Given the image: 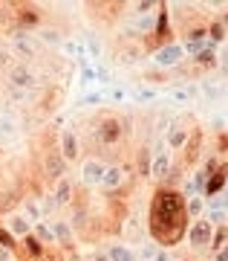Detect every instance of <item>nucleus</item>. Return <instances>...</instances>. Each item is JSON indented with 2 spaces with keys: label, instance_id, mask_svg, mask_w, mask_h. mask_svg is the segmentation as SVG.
Returning <instances> with one entry per match:
<instances>
[{
  "label": "nucleus",
  "instance_id": "nucleus-30",
  "mask_svg": "<svg viewBox=\"0 0 228 261\" xmlns=\"http://www.w3.org/2000/svg\"><path fill=\"white\" fill-rule=\"evenodd\" d=\"M64 49L70 53V56H75V58H84V56H81V47H78L75 41H67V44H64Z\"/></svg>",
  "mask_w": 228,
  "mask_h": 261
},
{
  "label": "nucleus",
  "instance_id": "nucleus-4",
  "mask_svg": "<svg viewBox=\"0 0 228 261\" xmlns=\"http://www.w3.org/2000/svg\"><path fill=\"white\" fill-rule=\"evenodd\" d=\"M104 160L99 157H87L81 163V180L87 186H101V177H104Z\"/></svg>",
  "mask_w": 228,
  "mask_h": 261
},
{
  "label": "nucleus",
  "instance_id": "nucleus-32",
  "mask_svg": "<svg viewBox=\"0 0 228 261\" xmlns=\"http://www.w3.org/2000/svg\"><path fill=\"white\" fill-rule=\"evenodd\" d=\"M174 99H176V102H188V90H176Z\"/></svg>",
  "mask_w": 228,
  "mask_h": 261
},
{
  "label": "nucleus",
  "instance_id": "nucleus-20",
  "mask_svg": "<svg viewBox=\"0 0 228 261\" xmlns=\"http://www.w3.org/2000/svg\"><path fill=\"white\" fill-rule=\"evenodd\" d=\"M15 49H18L20 56H26V58L35 56V44L29 41V35H15Z\"/></svg>",
  "mask_w": 228,
  "mask_h": 261
},
{
  "label": "nucleus",
  "instance_id": "nucleus-28",
  "mask_svg": "<svg viewBox=\"0 0 228 261\" xmlns=\"http://www.w3.org/2000/svg\"><path fill=\"white\" fill-rule=\"evenodd\" d=\"M205 32H211V41H222V23H211L208 29H205Z\"/></svg>",
  "mask_w": 228,
  "mask_h": 261
},
{
  "label": "nucleus",
  "instance_id": "nucleus-24",
  "mask_svg": "<svg viewBox=\"0 0 228 261\" xmlns=\"http://www.w3.org/2000/svg\"><path fill=\"white\" fill-rule=\"evenodd\" d=\"M156 35H159V41H165V38L171 35V32H168V12H165V6H162L159 20H156Z\"/></svg>",
  "mask_w": 228,
  "mask_h": 261
},
{
  "label": "nucleus",
  "instance_id": "nucleus-23",
  "mask_svg": "<svg viewBox=\"0 0 228 261\" xmlns=\"http://www.w3.org/2000/svg\"><path fill=\"white\" fill-rule=\"evenodd\" d=\"M139 174L142 177H150V154H147V148L139 151Z\"/></svg>",
  "mask_w": 228,
  "mask_h": 261
},
{
  "label": "nucleus",
  "instance_id": "nucleus-5",
  "mask_svg": "<svg viewBox=\"0 0 228 261\" xmlns=\"http://www.w3.org/2000/svg\"><path fill=\"white\" fill-rule=\"evenodd\" d=\"M58 154L64 157V163H73L78 160L81 148H78V137H75V130H61V137H58Z\"/></svg>",
  "mask_w": 228,
  "mask_h": 261
},
{
  "label": "nucleus",
  "instance_id": "nucleus-7",
  "mask_svg": "<svg viewBox=\"0 0 228 261\" xmlns=\"http://www.w3.org/2000/svg\"><path fill=\"white\" fill-rule=\"evenodd\" d=\"M3 226L9 229V235H12V238H18V241H20V238H26V235L32 232V226H35V224H32V221H29L26 215L20 212V215H9V218H6V224H3Z\"/></svg>",
  "mask_w": 228,
  "mask_h": 261
},
{
  "label": "nucleus",
  "instance_id": "nucleus-2",
  "mask_svg": "<svg viewBox=\"0 0 228 261\" xmlns=\"http://www.w3.org/2000/svg\"><path fill=\"white\" fill-rule=\"evenodd\" d=\"M211 238H214V224L211 221H197V224L188 229V241H191V247H197V250H205L211 244Z\"/></svg>",
  "mask_w": 228,
  "mask_h": 261
},
{
  "label": "nucleus",
  "instance_id": "nucleus-3",
  "mask_svg": "<svg viewBox=\"0 0 228 261\" xmlns=\"http://www.w3.org/2000/svg\"><path fill=\"white\" fill-rule=\"evenodd\" d=\"M121 137V125L116 116H104V119L99 122V128H95V140L101 142V145H113V142Z\"/></svg>",
  "mask_w": 228,
  "mask_h": 261
},
{
  "label": "nucleus",
  "instance_id": "nucleus-13",
  "mask_svg": "<svg viewBox=\"0 0 228 261\" xmlns=\"http://www.w3.org/2000/svg\"><path fill=\"white\" fill-rule=\"evenodd\" d=\"M150 177H171V157L165 151L150 157Z\"/></svg>",
  "mask_w": 228,
  "mask_h": 261
},
{
  "label": "nucleus",
  "instance_id": "nucleus-15",
  "mask_svg": "<svg viewBox=\"0 0 228 261\" xmlns=\"http://www.w3.org/2000/svg\"><path fill=\"white\" fill-rule=\"evenodd\" d=\"M107 261H136V252L127 244H107Z\"/></svg>",
  "mask_w": 228,
  "mask_h": 261
},
{
  "label": "nucleus",
  "instance_id": "nucleus-10",
  "mask_svg": "<svg viewBox=\"0 0 228 261\" xmlns=\"http://www.w3.org/2000/svg\"><path fill=\"white\" fill-rule=\"evenodd\" d=\"M225 180H228V166H222V168H217V171L205 180V186H202L205 197H214L217 192H222V189H225Z\"/></svg>",
  "mask_w": 228,
  "mask_h": 261
},
{
  "label": "nucleus",
  "instance_id": "nucleus-18",
  "mask_svg": "<svg viewBox=\"0 0 228 261\" xmlns=\"http://www.w3.org/2000/svg\"><path fill=\"white\" fill-rule=\"evenodd\" d=\"M15 20H18V27H23V29H29V27H35V23H41V15H38L35 9H20V12H15Z\"/></svg>",
  "mask_w": 228,
  "mask_h": 261
},
{
  "label": "nucleus",
  "instance_id": "nucleus-8",
  "mask_svg": "<svg viewBox=\"0 0 228 261\" xmlns=\"http://www.w3.org/2000/svg\"><path fill=\"white\" fill-rule=\"evenodd\" d=\"M9 84L18 87V90H29V87H35V73L23 64H15L9 73Z\"/></svg>",
  "mask_w": 228,
  "mask_h": 261
},
{
  "label": "nucleus",
  "instance_id": "nucleus-22",
  "mask_svg": "<svg viewBox=\"0 0 228 261\" xmlns=\"http://www.w3.org/2000/svg\"><path fill=\"white\" fill-rule=\"evenodd\" d=\"M18 130V119H12L9 113H0V134H15Z\"/></svg>",
  "mask_w": 228,
  "mask_h": 261
},
{
  "label": "nucleus",
  "instance_id": "nucleus-31",
  "mask_svg": "<svg viewBox=\"0 0 228 261\" xmlns=\"http://www.w3.org/2000/svg\"><path fill=\"white\" fill-rule=\"evenodd\" d=\"M136 9H139V15H145L147 9H156V3H139Z\"/></svg>",
  "mask_w": 228,
  "mask_h": 261
},
{
  "label": "nucleus",
  "instance_id": "nucleus-14",
  "mask_svg": "<svg viewBox=\"0 0 228 261\" xmlns=\"http://www.w3.org/2000/svg\"><path fill=\"white\" fill-rule=\"evenodd\" d=\"M52 232H55L58 247H64V250H70V247H73V229H70V224H67V221H52Z\"/></svg>",
  "mask_w": 228,
  "mask_h": 261
},
{
  "label": "nucleus",
  "instance_id": "nucleus-9",
  "mask_svg": "<svg viewBox=\"0 0 228 261\" xmlns=\"http://www.w3.org/2000/svg\"><path fill=\"white\" fill-rule=\"evenodd\" d=\"M44 171H46V177L61 180V177H64V171H67L64 157H61L58 151H46V157H44Z\"/></svg>",
  "mask_w": 228,
  "mask_h": 261
},
{
  "label": "nucleus",
  "instance_id": "nucleus-33",
  "mask_svg": "<svg viewBox=\"0 0 228 261\" xmlns=\"http://www.w3.org/2000/svg\"><path fill=\"white\" fill-rule=\"evenodd\" d=\"M136 99H139V102H145V99H153V93H150V90H142V93H139Z\"/></svg>",
  "mask_w": 228,
  "mask_h": 261
},
{
  "label": "nucleus",
  "instance_id": "nucleus-34",
  "mask_svg": "<svg viewBox=\"0 0 228 261\" xmlns=\"http://www.w3.org/2000/svg\"><path fill=\"white\" fill-rule=\"evenodd\" d=\"M153 261H171V255H168V252H156Z\"/></svg>",
  "mask_w": 228,
  "mask_h": 261
},
{
  "label": "nucleus",
  "instance_id": "nucleus-25",
  "mask_svg": "<svg viewBox=\"0 0 228 261\" xmlns=\"http://www.w3.org/2000/svg\"><path fill=\"white\" fill-rule=\"evenodd\" d=\"M197 64H202V67H214V64H217V58H214V53H211V49H202L200 56H197Z\"/></svg>",
  "mask_w": 228,
  "mask_h": 261
},
{
  "label": "nucleus",
  "instance_id": "nucleus-11",
  "mask_svg": "<svg viewBox=\"0 0 228 261\" xmlns=\"http://www.w3.org/2000/svg\"><path fill=\"white\" fill-rule=\"evenodd\" d=\"M124 174H127V171L121 166H107L104 168V177H101V186L107 189V192H116V189L124 183Z\"/></svg>",
  "mask_w": 228,
  "mask_h": 261
},
{
  "label": "nucleus",
  "instance_id": "nucleus-16",
  "mask_svg": "<svg viewBox=\"0 0 228 261\" xmlns=\"http://www.w3.org/2000/svg\"><path fill=\"white\" fill-rule=\"evenodd\" d=\"M32 235H35L38 241L44 244L46 250H55V247H58V241H55V232H52V226H46V224H35V226H32Z\"/></svg>",
  "mask_w": 228,
  "mask_h": 261
},
{
  "label": "nucleus",
  "instance_id": "nucleus-36",
  "mask_svg": "<svg viewBox=\"0 0 228 261\" xmlns=\"http://www.w3.org/2000/svg\"><path fill=\"white\" fill-rule=\"evenodd\" d=\"M222 64L228 67V49H225V53H222Z\"/></svg>",
  "mask_w": 228,
  "mask_h": 261
},
{
  "label": "nucleus",
  "instance_id": "nucleus-19",
  "mask_svg": "<svg viewBox=\"0 0 228 261\" xmlns=\"http://www.w3.org/2000/svg\"><path fill=\"white\" fill-rule=\"evenodd\" d=\"M168 142H171V148H185V142H188V130L182 128V125H174L171 128V137H168Z\"/></svg>",
  "mask_w": 228,
  "mask_h": 261
},
{
  "label": "nucleus",
  "instance_id": "nucleus-6",
  "mask_svg": "<svg viewBox=\"0 0 228 261\" xmlns=\"http://www.w3.org/2000/svg\"><path fill=\"white\" fill-rule=\"evenodd\" d=\"M182 47L179 44H165V47H159L156 49V56H153V61L159 67H176L179 61H182Z\"/></svg>",
  "mask_w": 228,
  "mask_h": 261
},
{
  "label": "nucleus",
  "instance_id": "nucleus-35",
  "mask_svg": "<svg viewBox=\"0 0 228 261\" xmlns=\"http://www.w3.org/2000/svg\"><path fill=\"white\" fill-rule=\"evenodd\" d=\"M217 261H228V247H222V252L217 255Z\"/></svg>",
  "mask_w": 228,
  "mask_h": 261
},
{
  "label": "nucleus",
  "instance_id": "nucleus-29",
  "mask_svg": "<svg viewBox=\"0 0 228 261\" xmlns=\"http://www.w3.org/2000/svg\"><path fill=\"white\" fill-rule=\"evenodd\" d=\"M41 41H46V44H58L61 38H58V32H52V29H44V32H41Z\"/></svg>",
  "mask_w": 228,
  "mask_h": 261
},
{
  "label": "nucleus",
  "instance_id": "nucleus-12",
  "mask_svg": "<svg viewBox=\"0 0 228 261\" xmlns=\"http://www.w3.org/2000/svg\"><path fill=\"white\" fill-rule=\"evenodd\" d=\"M73 192H75L73 183H70L67 177H61V180H55V189H52L49 197H52L58 206H67V203H73Z\"/></svg>",
  "mask_w": 228,
  "mask_h": 261
},
{
  "label": "nucleus",
  "instance_id": "nucleus-21",
  "mask_svg": "<svg viewBox=\"0 0 228 261\" xmlns=\"http://www.w3.org/2000/svg\"><path fill=\"white\" fill-rule=\"evenodd\" d=\"M0 247H3V250H12V252L18 250V238H12L6 226H0Z\"/></svg>",
  "mask_w": 228,
  "mask_h": 261
},
{
  "label": "nucleus",
  "instance_id": "nucleus-1",
  "mask_svg": "<svg viewBox=\"0 0 228 261\" xmlns=\"http://www.w3.org/2000/svg\"><path fill=\"white\" fill-rule=\"evenodd\" d=\"M188 229V209L185 195L176 189H159L150 203V235L156 244H179Z\"/></svg>",
  "mask_w": 228,
  "mask_h": 261
},
{
  "label": "nucleus",
  "instance_id": "nucleus-26",
  "mask_svg": "<svg viewBox=\"0 0 228 261\" xmlns=\"http://www.w3.org/2000/svg\"><path fill=\"white\" fill-rule=\"evenodd\" d=\"M200 140H202V134H200V130H193V137H191V145H188V163H191V160L197 157V148H200Z\"/></svg>",
  "mask_w": 228,
  "mask_h": 261
},
{
  "label": "nucleus",
  "instance_id": "nucleus-27",
  "mask_svg": "<svg viewBox=\"0 0 228 261\" xmlns=\"http://www.w3.org/2000/svg\"><path fill=\"white\" fill-rule=\"evenodd\" d=\"M185 209H188V215H197V212H202V197H191V200L185 203Z\"/></svg>",
  "mask_w": 228,
  "mask_h": 261
},
{
  "label": "nucleus",
  "instance_id": "nucleus-17",
  "mask_svg": "<svg viewBox=\"0 0 228 261\" xmlns=\"http://www.w3.org/2000/svg\"><path fill=\"white\" fill-rule=\"evenodd\" d=\"M225 209H228V189L208 197V215H225Z\"/></svg>",
  "mask_w": 228,
  "mask_h": 261
}]
</instances>
